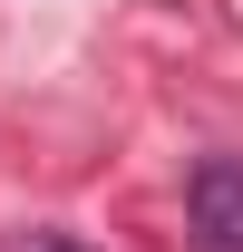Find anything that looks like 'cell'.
<instances>
[{"mask_svg": "<svg viewBox=\"0 0 243 252\" xmlns=\"http://www.w3.org/2000/svg\"><path fill=\"white\" fill-rule=\"evenodd\" d=\"M185 233H195V252H243V156H204L195 165Z\"/></svg>", "mask_w": 243, "mask_h": 252, "instance_id": "cell-1", "label": "cell"}, {"mask_svg": "<svg viewBox=\"0 0 243 252\" xmlns=\"http://www.w3.org/2000/svg\"><path fill=\"white\" fill-rule=\"evenodd\" d=\"M10 252H88V243H68V233H30V243H10Z\"/></svg>", "mask_w": 243, "mask_h": 252, "instance_id": "cell-2", "label": "cell"}]
</instances>
